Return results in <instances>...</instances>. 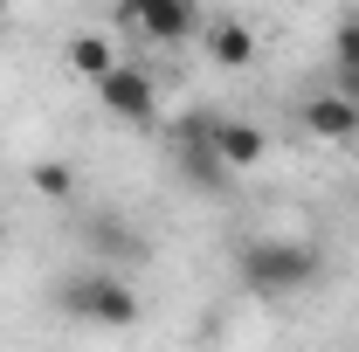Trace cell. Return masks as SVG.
<instances>
[{"label":"cell","instance_id":"277c9868","mask_svg":"<svg viewBox=\"0 0 359 352\" xmlns=\"http://www.w3.org/2000/svg\"><path fill=\"white\" fill-rule=\"evenodd\" d=\"M208 132H215V118H187V125H180V145H173V159H180V180H187L194 194H228L235 180H228V166L215 159Z\"/></svg>","mask_w":359,"mask_h":352},{"label":"cell","instance_id":"8992f818","mask_svg":"<svg viewBox=\"0 0 359 352\" xmlns=\"http://www.w3.org/2000/svg\"><path fill=\"white\" fill-rule=\"evenodd\" d=\"M208 145H215V159L228 166V180L256 173V166L269 159V138H263V125H249V118H215Z\"/></svg>","mask_w":359,"mask_h":352},{"label":"cell","instance_id":"8fae6325","mask_svg":"<svg viewBox=\"0 0 359 352\" xmlns=\"http://www.w3.org/2000/svg\"><path fill=\"white\" fill-rule=\"evenodd\" d=\"M90 242H97V249H111V256H125V263H138V256H145V242H138L132 228H111V215L90 221Z\"/></svg>","mask_w":359,"mask_h":352},{"label":"cell","instance_id":"4fadbf2b","mask_svg":"<svg viewBox=\"0 0 359 352\" xmlns=\"http://www.w3.org/2000/svg\"><path fill=\"white\" fill-rule=\"evenodd\" d=\"M332 90H339V97L359 111V69H332Z\"/></svg>","mask_w":359,"mask_h":352},{"label":"cell","instance_id":"30bf717a","mask_svg":"<svg viewBox=\"0 0 359 352\" xmlns=\"http://www.w3.org/2000/svg\"><path fill=\"white\" fill-rule=\"evenodd\" d=\"M35 194L42 201H76V166H62V159H35Z\"/></svg>","mask_w":359,"mask_h":352},{"label":"cell","instance_id":"5b68a950","mask_svg":"<svg viewBox=\"0 0 359 352\" xmlns=\"http://www.w3.org/2000/svg\"><path fill=\"white\" fill-rule=\"evenodd\" d=\"M97 104H104L111 118H125V125H152V118H159V83H152L138 62H118V69L97 83Z\"/></svg>","mask_w":359,"mask_h":352},{"label":"cell","instance_id":"ba28073f","mask_svg":"<svg viewBox=\"0 0 359 352\" xmlns=\"http://www.w3.org/2000/svg\"><path fill=\"white\" fill-rule=\"evenodd\" d=\"M62 62H69L76 76H90V83H104V76L125 62V48L111 42V35H97V28H83V35H69V42H62Z\"/></svg>","mask_w":359,"mask_h":352},{"label":"cell","instance_id":"52a82bcc","mask_svg":"<svg viewBox=\"0 0 359 352\" xmlns=\"http://www.w3.org/2000/svg\"><path fill=\"white\" fill-rule=\"evenodd\" d=\"M297 125H304L311 138H325V145H353L359 138V111L339 97V90H318V97L297 104Z\"/></svg>","mask_w":359,"mask_h":352},{"label":"cell","instance_id":"7c38bea8","mask_svg":"<svg viewBox=\"0 0 359 352\" xmlns=\"http://www.w3.org/2000/svg\"><path fill=\"white\" fill-rule=\"evenodd\" d=\"M332 69H359V14H339L332 28Z\"/></svg>","mask_w":359,"mask_h":352},{"label":"cell","instance_id":"3957f363","mask_svg":"<svg viewBox=\"0 0 359 352\" xmlns=\"http://www.w3.org/2000/svg\"><path fill=\"white\" fill-rule=\"evenodd\" d=\"M118 28L152 48H180L187 35H201V7L194 0H132V7H118Z\"/></svg>","mask_w":359,"mask_h":352},{"label":"cell","instance_id":"7a4b0ae2","mask_svg":"<svg viewBox=\"0 0 359 352\" xmlns=\"http://www.w3.org/2000/svg\"><path fill=\"white\" fill-rule=\"evenodd\" d=\"M55 304L69 311V318H83V325H104V332H132L138 311H145L125 269H83V276H69L55 290Z\"/></svg>","mask_w":359,"mask_h":352},{"label":"cell","instance_id":"9c48e42d","mask_svg":"<svg viewBox=\"0 0 359 352\" xmlns=\"http://www.w3.org/2000/svg\"><path fill=\"white\" fill-rule=\"evenodd\" d=\"M208 55H215L222 69H249V62H256V28L235 21V14H228V21H208Z\"/></svg>","mask_w":359,"mask_h":352},{"label":"cell","instance_id":"6da1fadb","mask_svg":"<svg viewBox=\"0 0 359 352\" xmlns=\"http://www.w3.org/2000/svg\"><path fill=\"white\" fill-rule=\"evenodd\" d=\"M318 269H325L318 249L297 242V235H256V242H242V256H235L242 290H256V297H297V290L318 283Z\"/></svg>","mask_w":359,"mask_h":352}]
</instances>
